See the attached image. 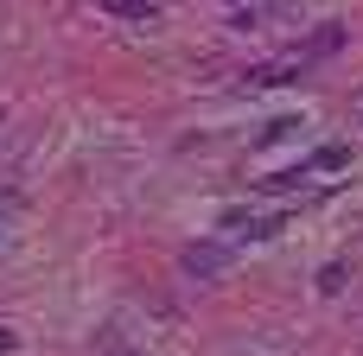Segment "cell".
<instances>
[{"instance_id":"obj_1","label":"cell","mask_w":363,"mask_h":356,"mask_svg":"<svg viewBox=\"0 0 363 356\" xmlns=\"http://www.w3.org/2000/svg\"><path fill=\"white\" fill-rule=\"evenodd\" d=\"M179 268H185L191 280H217V274L230 268V248H223V242H191V248L179 255Z\"/></svg>"},{"instance_id":"obj_2","label":"cell","mask_w":363,"mask_h":356,"mask_svg":"<svg viewBox=\"0 0 363 356\" xmlns=\"http://www.w3.org/2000/svg\"><path fill=\"white\" fill-rule=\"evenodd\" d=\"M102 6H108L115 19H140V25H153V19H160V6H153V0H102Z\"/></svg>"},{"instance_id":"obj_3","label":"cell","mask_w":363,"mask_h":356,"mask_svg":"<svg viewBox=\"0 0 363 356\" xmlns=\"http://www.w3.org/2000/svg\"><path fill=\"white\" fill-rule=\"evenodd\" d=\"M338 45H345V32H338V25H325V32H313V45H306V51H300V57H306V64H313V57H332V51H338Z\"/></svg>"},{"instance_id":"obj_4","label":"cell","mask_w":363,"mask_h":356,"mask_svg":"<svg viewBox=\"0 0 363 356\" xmlns=\"http://www.w3.org/2000/svg\"><path fill=\"white\" fill-rule=\"evenodd\" d=\"M345 159H351V153H345V147H319V153H313V159H306V166H313V172H338V166H345Z\"/></svg>"},{"instance_id":"obj_5","label":"cell","mask_w":363,"mask_h":356,"mask_svg":"<svg viewBox=\"0 0 363 356\" xmlns=\"http://www.w3.org/2000/svg\"><path fill=\"white\" fill-rule=\"evenodd\" d=\"M338 287H345V261H332V268L319 274V293H338Z\"/></svg>"},{"instance_id":"obj_6","label":"cell","mask_w":363,"mask_h":356,"mask_svg":"<svg viewBox=\"0 0 363 356\" xmlns=\"http://www.w3.org/2000/svg\"><path fill=\"white\" fill-rule=\"evenodd\" d=\"M6 223H13V197H0V242H6Z\"/></svg>"},{"instance_id":"obj_7","label":"cell","mask_w":363,"mask_h":356,"mask_svg":"<svg viewBox=\"0 0 363 356\" xmlns=\"http://www.w3.org/2000/svg\"><path fill=\"white\" fill-rule=\"evenodd\" d=\"M0 350H13V331H0Z\"/></svg>"}]
</instances>
